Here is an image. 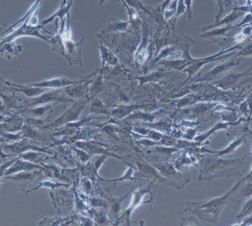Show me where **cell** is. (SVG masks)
<instances>
[{
  "instance_id": "1",
  "label": "cell",
  "mask_w": 252,
  "mask_h": 226,
  "mask_svg": "<svg viewBox=\"0 0 252 226\" xmlns=\"http://www.w3.org/2000/svg\"><path fill=\"white\" fill-rule=\"evenodd\" d=\"M41 1L42 0H37L34 3L33 5L30 9L28 13L25 15L26 18L22 22V25L19 27L17 29L15 30L13 33L9 34L8 36L4 37L2 39L0 40V45L4 44V43L14 41L16 38H20L22 37H37V38H41V39L44 40L47 42H50V37L49 38V37H44V36L41 35V34H40L41 30H45L44 26H42L41 24H38V25H35V26H32V25L28 24L29 16L32 14L36 9L39 7L40 3L41 2Z\"/></svg>"
},
{
  "instance_id": "2",
  "label": "cell",
  "mask_w": 252,
  "mask_h": 226,
  "mask_svg": "<svg viewBox=\"0 0 252 226\" xmlns=\"http://www.w3.org/2000/svg\"><path fill=\"white\" fill-rule=\"evenodd\" d=\"M85 37L81 38L78 42H74L72 39L63 40L64 46L65 57L69 61V65H77L82 66L81 60V50Z\"/></svg>"
},
{
  "instance_id": "3",
  "label": "cell",
  "mask_w": 252,
  "mask_h": 226,
  "mask_svg": "<svg viewBox=\"0 0 252 226\" xmlns=\"http://www.w3.org/2000/svg\"><path fill=\"white\" fill-rule=\"evenodd\" d=\"M99 49H100L102 62H103V68L120 65L119 60L115 56V53L102 41H100Z\"/></svg>"
},
{
  "instance_id": "4",
  "label": "cell",
  "mask_w": 252,
  "mask_h": 226,
  "mask_svg": "<svg viewBox=\"0 0 252 226\" xmlns=\"http://www.w3.org/2000/svg\"><path fill=\"white\" fill-rule=\"evenodd\" d=\"M130 25H129L128 21L124 22V21L119 20L116 18L111 17L108 20L107 26L102 32L98 35H103V34H110V33H124L128 31Z\"/></svg>"
},
{
  "instance_id": "5",
  "label": "cell",
  "mask_w": 252,
  "mask_h": 226,
  "mask_svg": "<svg viewBox=\"0 0 252 226\" xmlns=\"http://www.w3.org/2000/svg\"><path fill=\"white\" fill-rule=\"evenodd\" d=\"M244 15H245V12L242 11V10H239V9L235 8L230 14L228 15L226 17L221 19V20L215 22V24L210 25V26L204 27L201 32H205V31L213 29V28H219V27L222 26V25H226L227 26V25L233 23L235 21L238 20V19L244 16Z\"/></svg>"
},
{
  "instance_id": "6",
  "label": "cell",
  "mask_w": 252,
  "mask_h": 226,
  "mask_svg": "<svg viewBox=\"0 0 252 226\" xmlns=\"http://www.w3.org/2000/svg\"><path fill=\"white\" fill-rule=\"evenodd\" d=\"M121 1H122L123 4L126 7V10H127V14H128L129 16L128 22L130 28L133 31H140L143 22H142V19H141L140 16H139V12L136 9L133 8V7H130L124 0H121Z\"/></svg>"
},
{
  "instance_id": "7",
  "label": "cell",
  "mask_w": 252,
  "mask_h": 226,
  "mask_svg": "<svg viewBox=\"0 0 252 226\" xmlns=\"http://www.w3.org/2000/svg\"><path fill=\"white\" fill-rule=\"evenodd\" d=\"M84 105L82 103L76 104L73 108L69 109L65 114H63L60 118L58 119L54 123H52L50 126H56L59 125H62V123H66V122L73 120L78 117V113L81 112Z\"/></svg>"
},
{
  "instance_id": "8",
  "label": "cell",
  "mask_w": 252,
  "mask_h": 226,
  "mask_svg": "<svg viewBox=\"0 0 252 226\" xmlns=\"http://www.w3.org/2000/svg\"><path fill=\"white\" fill-rule=\"evenodd\" d=\"M22 46L17 45L14 41L6 42L0 45V54L10 59L14 56H17L22 52Z\"/></svg>"
},
{
  "instance_id": "9",
  "label": "cell",
  "mask_w": 252,
  "mask_h": 226,
  "mask_svg": "<svg viewBox=\"0 0 252 226\" xmlns=\"http://www.w3.org/2000/svg\"><path fill=\"white\" fill-rule=\"evenodd\" d=\"M72 2H73V0H68L66 5L61 6L60 8H59L54 14L52 15L50 17L44 19V20L42 21L40 24H41L42 26L44 27L45 25L50 24V22H53L56 18L60 19L61 22H62L63 19H64L65 16H67L68 13H69V10H70L71 7H72Z\"/></svg>"
},
{
  "instance_id": "10",
  "label": "cell",
  "mask_w": 252,
  "mask_h": 226,
  "mask_svg": "<svg viewBox=\"0 0 252 226\" xmlns=\"http://www.w3.org/2000/svg\"><path fill=\"white\" fill-rule=\"evenodd\" d=\"M130 7L136 9L138 12H145L148 15H151V11L148 10V7H145L139 0H124Z\"/></svg>"
},
{
  "instance_id": "11",
  "label": "cell",
  "mask_w": 252,
  "mask_h": 226,
  "mask_svg": "<svg viewBox=\"0 0 252 226\" xmlns=\"http://www.w3.org/2000/svg\"><path fill=\"white\" fill-rule=\"evenodd\" d=\"M185 11H186V6H185V2H184V0H179L176 15H175L174 20H173L174 24L176 23L178 17L181 15L185 14Z\"/></svg>"
},
{
  "instance_id": "12",
  "label": "cell",
  "mask_w": 252,
  "mask_h": 226,
  "mask_svg": "<svg viewBox=\"0 0 252 226\" xmlns=\"http://www.w3.org/2000/svg\"><path fill=\"white\" fill-rule=\"evenodd\" d=\"M185 6H186V11H185V16L189 19H192V0H184Z\"/></svg>"
},
{
  "instance_id": "13",
  "label": "cell",
  "mask_w": 252,
  "mask_h": 226,
  "mask_svg": "<svg viewBox=\"0 0 252 226\" xmlns=\"http://www.w3.org/2000/svg\"><path fill=\"white\" fill-rule=\"evenodd\" d=\"M225 0H218L219 3V11H218L217 16H216V22H219L220 20V16L223 14V4H224Z\"/></svg>"
},
{
  "instance_id": "14",
  "label": "cell",
  "mask_w": 252,
  "mask_h": 226,
  "mask_svg": "<svg viewBox=\"0 0 252 226\" xmlns=\"http://www.w3.org/2000/svg\"><path fill=\"white\" fill-rule=\"evenodd\" d=\"M48 108L49 107H47V108H37V109L33 110V111H31V112L33 113V114H35V115H42V114L47 111Z\"/></svg>"
},
{
  "instance_id": "15",
  "label": "cell",
  "mask_w": 252,
  "mask_h": 226,
  "mask_svg": "<svg viewBox=\"0 0 252 226\" xmlns=\"http://www.w3.org/2000/svg\"><path fill=\"white\" fill-rule=\"evenodd\" d=\"M242 34L245 36L246 37H249L252 34V28L251 26H246L243 30Z\"/></svg>"
},
{
  "instance_id": "16",
  "label": "cell",
  "mask_w": 252,
  "mask_h": 226,
  "mask_svg": "<svg viewBox=\"0 0 252 226\" xmlns=\"http://www.w3.org/2000/svg\"><path fill=\"white\" fill-rule=\"evenodd\" d=\"M6 25L5 24H4V25H3L2 27H1V28H0V37H1V36H2L3 34H5L6 31H4V28H5Z\"/></svg>"
}]
</instances>
